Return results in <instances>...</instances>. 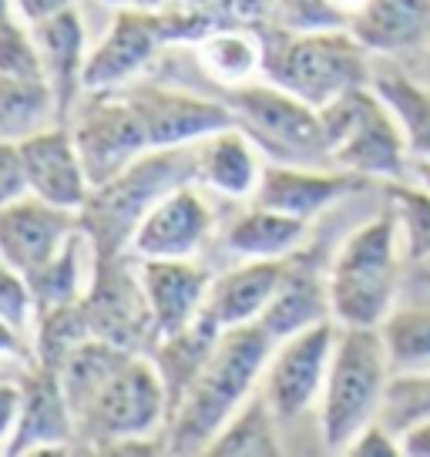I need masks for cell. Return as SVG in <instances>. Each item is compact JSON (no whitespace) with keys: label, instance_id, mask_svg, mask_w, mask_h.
I'll use <instances>...</instances> for the list:
<instances>
[{"label":"cell","instance_id":"31","mask_svg":"<svg viewBox=\"0 0 430 457\" xmlns=\"http://www.w3.org/2000/svg\"><path fill=\"white\" fill-rule=\"evenodd\" d=\"M393 373L430 367V306H393L380 323Z\"/></svg>","mask_w":430,"mask_h":457},{"label":"cell","instance_id":"24","mask_svg":"<svg viewBox=\"0 0 430 457\" xmlns=\"http://www.w3.org/2000/svg\"><path fill=\"white\" fill-rule=\"evenodd\" d=\"M256 152L259 148L239 125L215 131L195 142V182L229 199H252L262 175Z\"/></svg>","mask_w":430,"mask_h":457},{"label":"cell","instance_id":"9","mask_svg":"<svg viewBox=\"0 0 430 457\" xmlns=\"http://www.w3.org/2000/svg\"><path fill=\"white\" fill-rule=\"evenodd\" d=\"M68 125H71L74 145L85 162L91 188L104 186L118 171L128 169L135 158L152 152L142 118L131 108V101L121 95V87L85 91V98L78 101Z\"/></svg>","mask_w":430,"mask_h":457},{"label":"cell","instance_id":"18","mask_svg":"<svg viewBox=\"0 0 430 457\" xmlns=\"http://www.w3.org/2000/svg\"><path fill=\"white\" fill-rule=\"evenodd\" d=\"M283 272L286 259H245L209 283L199 316H205L215 329L259 323L283 283Z\"/></svg>","mask_w":430,"mask_h":457},{"label":"cell","instance_id":"43","mask_svg":"<svg viewBox=\"0 0 430 457\" xmlns=\"http://www.w3.org/2000/svg\"><path fill=\"white\" fill-rule=\"evenodd\" d=\"M178 4H186V7H192V11H202V14L215 17L219 24H226L222 14H226V4H229V0H178Z\"/></svg>","mask_w":430,"mask_h":457},{"label":"cell","instance_id":"46","mask_svg":"<svg viewBox=\"0 0 430 457\" xmlns=\"http://www.w3.org/2000/svg\"><path fill=\"white\" fill-rule=\"evenodd\" d=\"M410 175L430 192V158H414V162H410Z\"/></svg>","mask_w":430,"mask_h":457},{"label":"cell","instance_id":"8","mask_svg":"<svg viewBox=\"0 0 430 457\" xmlns=\"http://www.w3.org/2000/svg\"><path fill=\"white\" fill-rule=\"evenodd\" d=\"M236 125L262 155L283 165H333L319 108L276 85H239L226 91Z\"/></svg>","mask_w":430,"mask_h":457},{"label":"cell","instance_id":"6","mask_svg":"<svg viewBox=\"0 0 430 457\" xmlns=\"http://www.w3.org/2000/svg\"><path fill=\"white\" fill-rule=\"evenodd\" d=\"M401 228L393 212H384L353 228L333 256L330 313L336 327H380L397 303L401 286Z\"/></svg>","mask_w":430,"mask_h":457},{"label":"cell","instance_id":"32","mask_svg":"<svg viewBox=\"0 0 430 457\" xmlns=\"http://www.w3.org/2000/svg\"><path fill=\"white\" fill-rule=\"evenodd\" d=\"M91 243L85 236V228H78L71 239L64 243L54 262L44 266L34 279H30V300H34V316L47 313V310H58L64 303H74L85 296L81 289V249Z\"/></svg>","mask_w":430,"mask_h":457},{"label":"cell","instance_id":"23","mask_svg":"<svg viewBox=\"0 0 430 457\" xmlns=\"http://www.w3.org/2000/svg\"><path fill=\"white\" fill-rule=\"evenodd\" d=\"M350 34L384 57L430 47V0H367L350 21Z\"/></svg>","mask_w":430,"mask_h":457},{"label":"cell","instance_id":"13","mask_svg":"<svg viewBox=\"0 0 430 457\" xmlns=\"http://www.w3.org/2000/svg\"><path fill=\"white\" fill-rule=\"evenodd\" d=\"M81 228V215L61 209L37 195H24L0 205V259L14 266L24 279H34L51 266L64 243Z\"/></svg>","mask_w":430,"mask_h":457},{"label":"cell","instance_id":"40","mask_svg":"<svg viewBox=\"0 0 430 457\" xmlns=\"http://www.w3.org/2000/svg\"><path fill=\"white\" fill-rule=\"evenodd\" d=\"M14 7L28 24H41V21H47V17L71 11L74 0H14Z\"/></svg>","mask_w":430,"mask_h":457},{"label":"cell","instance_id":"33","mask_svg":"<svg viewBox=\"0 0 430 457\" xmlns=\"http://www.w3.org/2000/svg\"><path fill=\"white\" fill-rule=\"evenodd\" d=\"M390 212L401 228V249L414 262H430V192L420 182H390Z\"/></svg>","mask_w":430,"mask_h":457},{"label":"cell","instance_id":"20","mask_svg":"<svg viewBox=\"0 0 430 457\" xmlns=\"http://www.w3.org/2000/svg\"><path fill=\"white\" fill-rule=\"evenodd\" d=\"M30 34H34L37 54H41L44 78L58 101V121L68 125L78 101L85 95V24L71 7L64 14L47 17L41 24H30Z\"/></svg>","mask_w":430,"mask_h":457},{"label":"cell","instance_id":"44","mask_svg":"<svg viewBox=\"0 0 430 457\" xmlns=\"http://www.w3.org/2000/svg\"><path fill=\"white\" fill-rule=\"evenodd\" d=\"M104 4H112V7H131V11H161V7H169V0H104Z\"/></svg>","mask_w":430,"mask_h":457},{"label":"cell","instance_id":"30","mask_svg":"<svg viewBox=\"0 0 430 457\" xmlns=\"http://www.w3.org/2000/svg\"><path fill=\"white\" fill-rule=\"evenodd\" d=\"M279 417L259 390L232 414V420L215 434L205 454L212 457H276L279 454Z\"/></svg>","mask_w":430,"mask_h":457},{"label":"cell","instance_id":"2","mask_svg":"<svg viewBox=\"0 0 430 457\" xmlns=\"http://www.w3.org/2000/svg\"><path fill=\"white\" fill-rule=\"evenodd\" d=\"M273 350L276 340L259 323L222 329L205 367L165 424L169 454H205L215 434L256 394V380L266 373Z\"/></svg>","mask_w":430,"mask_h":457},{"label":"cell","instance_id":"3","mask_svg":"<svg viewBox=\"0 0 430 457\" xmlns=\"http://www.w3.org/2000/svg\"><path fill=\"white\" fill-rule=\"evenodd\" d=\"M188 182H195V145L152 148L104 186H95L87 202L78 209L81 228L91 239V253L95 256L131 253V239L145 215L169 192Z\"/></svg>","mask_w":430,"mask_h":457},{"label":"cell","instance_id":"17","mask_svg":"<svg viewBox=\"0 0 430 457\" xmlns=\"http://www.w3.org/2000/svg\"><path fill=\"white\" fill-rule=\"evenodd\" d=\"M17 145H21V162H24L30 195L78 212L91 195V182H87L85 162L78 155L71 129L51 125Z\"/></svg>","mask_w":430,"mask_h":457},{"label":"cell","instance_id":"42","mask_svg":"<svg viewBox=\"0 0 430 457\" xmlns=\"http://www.w3.org/2000/svg\"><path fill=\"white\" fill-rule=\"evenodd\" d=\"M401 454L403 457H430V420H420V424L403 430Z\"/></svg>","mask_w":430,"mask_h":457},{"label":"cell","instance_id":"19","mask_svg":"<svg viewBox=\"0 0 430 457\" xmlns=\"http://www.w3.org/2000/svg\"><path fill=\"white\" fill-rule=\"evenodd\" d=\"M145 300L152 310L155 337H172L186 329L202 310L212 276L192 259H138Z\"/></svg>","mask_w":430,"mask_h":457},{"label":"cell","instance_id":"26","mask_svg":"<svg viewBox=\"0 0 430 457\" xmlns=\"http://www.w3.org/2000/svg\"><path fill=\"white\" fill-rule=\"evenodd\" d=\"M202 71L226 87L249 85L262 74V34L249 24H215L195 41Z\"/></svg>","mask_w":430,"mask_h":457},{"label":"cell","instance_id":"47","mask_svg":"<svg viewBox=\"0 0 430 457\" xmlns=\"http://www.w3.org/2000/svg\"><path fill=\"white\" fill-rule=\"evenodd\" d=\"M17 7L14 0H0V24H11V21H17Z\"/></svg>","mask_w":430,"mask_h":457},{"label":"cell","instance_id":"34","mask_svg":"<svg viewBox=\"0 0 430 457\" xmlns=\"http://www.w3.org/2000/svg\"><path fill=\"white\" fill-rule=\"evenodd\" d=\"M380 420L397 437L407 428L420 424V420H430V367H424V370H403L390 377Z\"/></svg>","mask_w":430,"mask_h":457},{"label":"cell","instance_id":"10","mask_svg":"<svg viewBox=\"0 0 430 457\" xmlns=\"http://www.w3.org/2000/svg\"><path fill=\"white\" fill-rule=\"evenodd\" d=\"M131 253L118 256H95L91 286L81 296V310L87 320L91 340H104L145 353L148 343H155V323L145 300L138 266H131Z\"/></svg>","mask_w":430,"mask_h":457},{"label":"cell","instance_id":"48","mask_svg":"<svg viewBox=\"0 0 430 457\" xmlns=\"http://www.w3.org/2000/svg\"><path fill=\"white\" fill-rule=\"evenodd\" d=\"M427 68H430V54H427Z\"/></svg>","mask_w":430,"mask_h":457},{"label":"cell","instance_id":"37","mask_svg":"<svg viewBox=\"0 0 430 457\" xmlns=\"http://www.w3.org/2000/svg\"><path fill=\"white\" fill-rule=\"evenodd\" d=\"M30 195L28 175H24V162H21V145L0 142V205L17 202Z\"/></svg>","mask_w":430,"mask_h":457},{"label":"cell","instance_id":"38","mask_svg":"<svg viewBox=\"0 0 430 457\" xmlns=\"http://www.w3.org/2000/svg\"><path fill=\"white\" fill-rule=\"evenodd\" d=\"M346 454L353 457H401V437L384 424L373 420L357 434V441L346 447Z\"/></svg>","mask_w":430,"mask_h":457},{"label":"cell","instance_id":"28","mask_svg":"<svg viewBox=\"0 0 430 457\" xmlns=\"http://www.w3.org/2000/svg\"><path fill=\"white\" fill-rule=\"evenodd\" d=\"M51 125L61 121L47 78L0 74V142H24Z\"/></svg>","mask_w":430,"mask_h":457},{"label":"cell","instance_id":"5","mask_svg":"<svg viewBox=\"0 0 430 457\" xmlns=\"http://www.w3.org/2000/svg\"><path fill=\"white\" fill-rule=\"evenodd\" d=\"M393 363L380 329L340 327L333 346L330 373L319 397V430L333 454H346L367 424L380 420Z\"/></svg>","mask_w":430,"mask_h":457},{"label":"cell","instance_id":"15","mask_svg":"<svg viewBox=\"0 0 430 457\" xmlns=\"http://www.w3.org/2000/svg\"><path fill=\"white\" fill-rule=\"evenodd\" d=\"M165 28L158 11H118L115 24L87 54L85 91H112L125 87L138 71L152 64V57L165 47Z\"/></svg>","mask_w":430,"mask_h":457},{"label":"cell","instance_id":"7","mask_svg":"<svg viewBox=\"0 0 430 457\" xmlns=\"http://www.w3.org/2000/svg\"><path fill=\"white\" fill-rule=\"evenodd\" d=\"M330 162L360 179L397 182L410 175V148L397 118L370 85L350 87L319 108Z\"/></svg>","mask_w":430,"mask_h":457},{"label":"cell","instance_id":"36","mask_svg":"<svg viewBox=\"0 0 430 457\" xmlns=\"http://www.w3.org/2000/svg\"><path fill=\"white\" fill-rule=\"evenodd\" d=\"M0 316L7 323H14L17 329H24V333L34 320V300H30L28 279L14 266H7L4 259H0Z\"/></svg>","mask_w":430,"mask_h":457},{"label":"cell","instance_id":"1","mask_svg":"<svg viewBox=\"0 0 430 457\" xmlns=\"http://www.w3.org/2000/svg\"><path fill=\"white\" fill-rule=\"evenodd\" d=\"M58 377L74 417V444L108 451L125 441H152L169 424L165 386L145 353L85 340L64 357Z\"/></svg>","mask_w":430,"mask_h":457},{"label":"cell","instance_id":"16","mask_svg":"<svg viewBox=\"0 0 430 457\" xmlns=\"http://www.w3.org/2000/svg\"><path fill=\"white\" fill-rule=\"evenodd\" d=\"M215 215L199 188L178 186L142 219L131 239V256L138 259H192L212 232Z\"/></svg>","mask_w":430,"mask_h":457},{"label":"cell","instance_id":"45","mask_svg":"<svg viewBox=\"0 0 430 457\" xmlns=\"http://www.w3.org/2000/svg\"><path fill=\"white\" fill-rule=\"evenodd\" d=\"M327 4H330V7L336 11V14L343 17L346 28H350V21H353V14H357V11L363 7V4H367V0H327Z\"/></svg>","mask_w":430,"mask_h":457},{"label":"cell","instance_id":"41","mask_svg":"<svg viewBox=\"0 0 430 457\" xmlns=\"http://www.w3.org/2000/svg\"><path fill=\"white\" fill-rule=\"evenodd\" d=\"M0 357H17V360H34V350L24 340V329H17L14 323H7L0 316Z\"/></svg>","mask_w":430,"mask_h":457},{"label":"cell","instance_id":"21","mask_svg":"<svg viewBox=\"0 0 430 457\" xmlns=\"http://www.w3.org/2000/svg\"><path fill=\"white\" fill-rule=\"evenodd\" d=\"M323 320H333L330 283L313 256L293 253L286 259V272H283V283L276 289L273 303L259 316V327L279 343L313 323H323Z\"/></svg>","mask_w":430,"mask_h":457},{"label":"cell","instance_id":"25","mask_svg":"<svg viewBox=\"0 0 430 457\" xmlns=\"http://www.w3.org/2000/svg\"><path fill=\"white\" fill-rule=\"evenodd\" d=\"M222 329H215L205 316H195L186 329H178L172 337H158L155 340V363L161 386H165V403H169V420H172L175 407L182 403V397L188 394L192 380L199 377V370L205 367V360L212 353L215 340Z\"/></svg>","mask_w":430,"mask_h":457},{"label":"cell","instance_id":"4","mask_svg":"<svg viewBox=\"0 0 430 457\" xmlns=\"http://www.w3.org/2000/svg\"><path fill=\"white\" fill-rule=\"evenodd\" d=\"M262 34V74L266 81L302 98L313 108L330 104L350 87L370 85V51L350 34V28L330 30H279Z\"/></svg>","mask_w":430,"mask_h":457},{"label":"cell","instance_id":"22","mask_svg":"<svg viewBox=\"0 0 430 457\" xmlns=\"http://www.w3.org/2000/svg\"><path fill=\"white\" fill-rule=\"evenodd\" d=\"M68 444H74V417L61 377L34 363L30 377L24 380V411L14 437L7 444V454H34L41 447L58 451Z\"/></svg>","mask_w":430,"mask_h":457},{"label":"cell","instance_id":"12","mask_svg":"<svg viewBox=\"0 0 430 457\" xmlns=\"http://www.w3.org/2000/svg\"><path fill=\"white\" fill-rule=\"evenodd\" d=\"M121 95L138 112L148 145L152 148H175V145H195L215 131L232 129L236 114L226 104V98H205L195 91L169 85H125Z\"/></svg>","mask_w":430,"mask_h":457},{"label":"cell","instance_id":"27","mask_svg":"<svg viewBox=\"0 0 430 457\" xmlns=\"http://www.w3.org/2000/svg\"><path fill=\"white\" fill-rule=\"evenodd\" d=\"M306 226L296 215L276 212L266 205L245 209L229 228H226V249L243 259H289L300 253L306 239Z\"/></svg>","mask_w":430,"mask_h":457},{"label":"cell","instance_id":"29","mask_svg":"<svg viewBox=\"0 0 430 457\" xmlns=\"http://www.w3.org/2000/svg\"><path fill=\"white\" fill-rule=\"evenodd\" d=\"M370 87L397 118L410 158H430V85L407 78L397 68H387V71L373 68Z\"/></svg>","mask_w":430,"mask_h":457},{"label":"cell","instance_id":"39","mask_svg":"<svg viewBox=\"0 0 430 457\" xmlns=\"http://www.w3.org/2000/svg\"><path fill=\"white\" fill-rule=\"evenodd\" d=\"M21 411H24V384L0 377V451H7V444L14 437Z\"/></svg>","mask_w":430,"mask_h":457},{"label":"cell","instance_id":"35","mask_svg":"<svg viewBox=\"0 0 430 457\" xmlns=\"http://www.w3.org/2000/svg\"><path fill=\"white\" fill-rule=\"evenodd\" d=\"M0 74L14 78H44L41 54L30 34V24L17 17L11 24H0Z\"/></svg>","mask_w":430,"mask_h":457},{"label":"cell","instance_id":"11","mask_svg":"<svg viewBox=\"0 0 430 457\" xmlns=\"http://www.w3.org/2000/svg\"><path fill=\"white\" fill-rule=\"evenodd\" d=\"M336 333H340L336 320H323L276 343L273 357L266 363L262 394L279 417V424L296 420L313 403H319L327 373H330Z\"/></svg>","mask_w":430,"mask_h":457},{"label":"cell","instance_id":"14","mask_svg":"<svg viewBox=\"0 0 430 457\" xmlns=\"http://www.w3.org/2000/svg\"><path fill=\"white\" fill-rule=\"evenodd\" d=\"M360 188H367V179H360L353 171H343L336 165H283L269 162L259 186L252 192L256 205L276 209V212L296 215L302 222H313L316 215H323L330 205L353 195Z\"/></svg>","mask_w":430,"mask_h":457}]
</instances>
